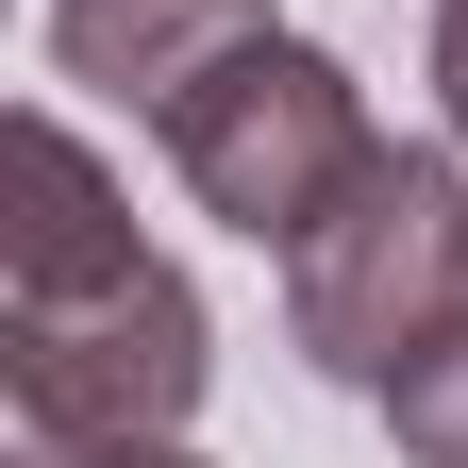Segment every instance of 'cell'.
Returning <instances> with one entry per match:
<instances>
[{"label":"cell","instance_id":"6","mask_svg":"<svg viewBox=\"0 0 468 468\" xmlns=\"http://www.w3.org/2000/svg\"><path fill=\"white\" fill-rule=\"evenodd\" d=\"M435 117H452V151H468V0H435Z\"/></svg>","mask_w":468,"mask_h":468},{"label":"cell","instance_id":"3","mask_svg":"<svg viewBox=\"0 0 468 468\" xmlns=\"http://www.w3.org/2000/svg\"><path fill=\"white\" fill-rule=\"evenodd\" d=\"M151 151H167V185H185L218 234H251V251H302V234L335 218V185L385 151V117H368V84L335 68L318 34H234L218 68L151 117Z\"/></svg>","mask_w":468,"mask_h":468},{"label":"cell","instance_id":"2","mask_svg":"<svg viewBox=\"0 0 468 468\" xmlns=\"http://www.w3.org/2000/svg\"><path fill=\"white\" fill-rule=\"evenodd\" d=\"M452 318H468V151L385 134V151L335 185V218L284 251V351H302L318 385L385 401Z\"/></svg>","mask_w":468,"mask_h":468},{"label":"cell","instance_id":"4","mask_svg":"<svg viewBox=\"0 0 468 468\" xmlns=\"http://www.w3.org/2000/svg\"><path fill=\"white\" fill-rule=\"evenodd\" d=\"M234 34H268V0H50V68L134 101V117H167Z\"/></svg>","mask_w":468,"mask_h":468},{"label":"cell","instance_id":"1","mask_svg":"<svg viewBox=\"0 0 468 468\" xmlns=\"http://www.w3.org/2000/svg\"><path fill=\"white\" fill-rule=\"evenodd\" d=\"M201 385H218L201 284L134 234L117 167L68 117L17 101V134H0V401H17V435L151 452L201 419Z\"/></svg>","mask_w":468,"mask_h":468},{"label":"cell","instance_id":"7","mask_svg":"<svg viewBox=\"0 0 468 468\" xmlns=\"http://www.w3.org/2000/svg\"><path fill=\"white\" fill-rule=\"evenodd\" d=\"M17 468H201L185 435H151V452H50V435H17Z\"/></svg>","mask_w":468,"mask_h":468},{"label":"cell","instance_id":"5","mask_svg":"<svg viewBox=\"0 0 468 468\" xmlns=\"http://www.w3.org/2000/svg\"><path fill=\"white\" fill-rule=\"evenodd\" d=\"M385 435H401V468H468V318L385 385Z\"/></svg>","mask_w":468,"mask_h":468}]
</instances>
